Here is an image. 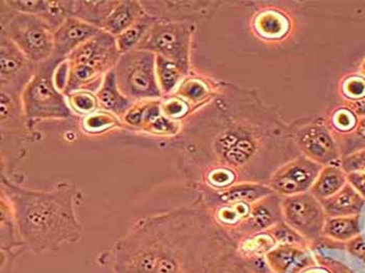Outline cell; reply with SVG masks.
Returning <instances> with one entry per match:
<instances>
[{"label":"cell","mask_w":365,"mask_h":273,"mask_svg":"<svg viewBox=\"0 0 365 273\" xmlns=\"http://www.w3.org/2000/svg\"><path fill=\"white\" fill-rule=\"evenodd\" d=\"M263 261L243 259L236 252V246H233L212 259L207 273H265L267 265L258 266Z\"/></svg>","instance_id":"23"},{"label":"cell","mask_w":365,"mask_h":273,"mask_svg":"<svg viewBox=\"0 0 365 273\" xmlns=\"http://www.w3.org/2000/svg\"><path fill=\"white\" fill-rule=\"evenodd\" d=\"M146 13L140 0H119L111 15L103 26V31L118 37L140 21Z\"/></svg>","instance_id":"19"},{"label":"cell","mask_w":365,"mask_h":273,"mask_svg":"<svg viewBox=\"0 0 365 273\" xmlns=\"http://www.w3.org/2000/svg\"><path fill=\"white\" fill-rule=\"evenodd\" d=\"M312 248L295 245H277L265 257L268 269L272 273H297L309 265L314 256Z\"/></svg>","instance_id":"18"},{"label":"cell","mask_w":365,"mask_h":273,"mask_svg":"<svg viewBox=\"0 0 365 273\" xmlns=\"http://www.w3.org/2000/svg\"><path fill=\"white\" fill-rule=\"evenodd\" d=\"M1 195L10 205L26 250L41 254L82 239L76 207L82 204L83 194L76 185L61 182L51 190H31L1 173Z\"/></svg>","instance_id":"3"},{"label":"cell","mask_w":365,"mask_h":273,"mask_svg":"<svg viewBox=\"0 0 365 273\" xmlns=\"http://www.w3.org/2000/svg\"><path fill=\"white\" fill-rule=\"evenodd\" d=\"M253 29L262 39L281 40L289 34L292 21L281 11L268 9L255 15Z\"/></svg>","instance_id":"22"},{"label":"cell","mask_w":365,"mask_h":273,"mask_svg":"<svg viewBox=\"0 0 365 273\" xmlns=\"http://www.w3.org/2000/svg\"><path fill=\"white\" fill-rule=\"evenodd\" d=\"M155 22L154 18L145 14L140 21L137 22L132 28L116 37V44L119 53L123 55V53L138 48L139 45L143 41Z\"/></svg>","instance_id":"29"},{"label":"cell","mask_w":365,"mask_h":273,"mask_svg":"<svg viewBox=\"0 0 365 273\" xmlns=\"http://www.w3.org/2000/svg\"><path fill=\"white\" fill-rule=\"evenodd\" d=\"M327 217H346V216L361 215L365 200L350 184L334 195L322 200Z\"/></svg>","instance_id":"20"},{"label":"cell","mask_w":365,"mask_h":273,"mask_svg":"<svg viewBox=\"0 0 365 273\" xmlns=\"http://www.w3.org/2000/svg\"><path fill=\"white\" fill-rule=\"evenodd\" d=\"M101 31L103 29L72 16L55 31L53 53L47 61L56 67L60 66L76 49L98 36Z\"/></svg>","instance_id":"15"},{"label":"cell","mask_w":365,"mask_h":273,"mask_svg":"<svg viewBox=\"0 0 365 273\" xmlns=\"http://www.w3.org/2000/svg\"><path fill=\"white\" fill-rule=\"evenodd\" d=\"M69 105L74 114L87 116L99 110L98 99L96 93L91 91H74L66 96Z\"/></svg>","instance_id":"32"},{"label":"cell","mask_w":365,"mask_h":273,"mask_svg":"<svg viewBox=\"0 0 365 273\" xmlns=\"http://www.w3.org/2000/svg\"><path fill=\"white\" fill-rule=\"evenodd\" d=\"M278 244L269 232H257L251 236L239 239L236 243V252L249 261L264 259L270 250Z\"/></svg>","instance_id":"26"},{"label":"cell","mask_w":365,"mask_h":273,"mask_svg":"<svg viewBox=\"0 0 365 273\" xmlns=\"http://www.w3.org/2000/svg\"><path fill=\"white\" fill-rule=\"evenodd\" d=\"M282 200L283 197L280 195L272 194L251 205L249 215L234 232L232 239L237 243L239 239L257 232H267L277 223L284 221Z\"/></svg>","instance_id":"16"},{"label":"cell","mask_w":365,"mask_h":273,"mask_svg":"<svg viewBox=\"0 0 365 273\" xmlns=\"http://www.w3.org/2000/svg\"><path fill=\"white\" fill-rule=\"evenodd\" d=\"M324 166L315 163L305 155H297L272 173L268 186L281 197L309 192Z\"/></svg>","instance_id":"13"},{"label":"cell","mask_w":365,"mask_h":273,"mask_svg":"<svg viewBox=\"0 0 365 273\" xmlns=\"http://www.w3.org/2000/svg\"><path fill=\"white\" fill-rule=\"evenodd\" d=\"M340 167L346 175L365 170V150L355 151L342 158Z\"/></svg>","instance_id":"37"},{"label":"cell","mask_w":365,"mask_h":273,"mask_svg":"<svg viewBox=\"0 0 365 273\" xmlns=\"http://www.w3.org/2000/svg\"><path fill=\"white\" fill-rule=\"evenodd\" d=\"M37 67L0 31V91L21 97Z\"/></svg>","instance_id":"12"},{"label":"cell","mask_w":365,"mask_h":273,"mask_svg":"<svg viewBox=\"0 0 365 273\" xmlns=\"http://www.w3.org/2000/svg\"><path fill=\"white\" fill-rule=\"evenodd\" d=\"M283 220L311 244L324 238L327 215L323 205L310 192L283 197Z\"/></svg>","instance_id":"10"},{"label":"cell","mask_w":365,"mask_h":273,"mask_svg":"<svg viewBox=\"0 0 365 273\" xmlns=\"http://www.w3.org/2000/svg\"><path fill=\"white\" fill-rule=\"evenodd\" d=\"M339 92L346 103L359 101L365 97V76L360 73H351L344 76L339 83Z\"/></svg>","instance_id":"33"},{"label":"cell","mask_w":365,"mask_h":273,"mask_svg":"<svg viewBox=\"0 0 365 273\" xmlns=\"http://www.w3.org/2000/svg\"><path fill=\"white\" fill-rule=\"evenodd\" d=\"M155 53L134 49L119 58L115 74L119 90L130 101H155L163 97L158 83Z\"/></svg>","instance_id":"7"},{"label":"cell","mask_w":365,"mask_h":273,"mask_svg":"<svg viewBox=\"0 0 365 273\" xmlns=\"http://www.w3.org/2000/svg\"><path fill=\"white\" fill-rule=\"evenodd\" d=\"M346 248L351 256L361 259L365 263V240L361 235L346 243Z\"/></svg>","instance_id":"39"},{"label":"cell","mask_w":365,"mask_h":273,"mask_svg":"<svg viewBox=\"0 0 365 273\" xmlns=\"http://www.w3.org/2000/svg\"><path fill=\"white\" fill-rule=\"evenodd\" d=\"M360 71L365 76V60L362 62L361 67H360Z\"/></svg>","instance_id":"42"},{"label":"cell","mask_w":365,"mask_h":273,"mask_svg":"<svg viewBox=\"0 0 365 273\" xmlns=\"http://www.w3.org/2000/svg\"><path fill=\"white\" fill-rule=\"evenodd\" d=\"M118 1L119 0H74L73 17L103 29V24L111 15Z\"/></svg>","instance_id":"25"},{"label":"cell","mask_w":365,"mask_h":273,"mask_svg":"<svg viewBox=\"0 0 365 273\" xmlns=\"http://www.w3.org/2000/svg\"><path fill=\"white\" fill-rule=\"evenodd\" d=\"M272 236L276 239L278 244L302 246L312 248L309 241L306 240L302 235L292 229L285 221L277 223L272 229L268 230Z\"/></svg>","instance_id":"35"},{"label":"cell","mask_w":365,"mask_h":273,"mask_svg":"<svg viewBox=\"0 0 365 273\" xmlns=\"http://www.w3.org/2000/svg\"><path fill=\"white\" fill-rule=\"evenodd\" d=\"M346 105H348L359 118L365 117V97L364 98L359 99V101L346 103Z\"/></svg>","instance_id":"41"},{"label":"cell","mask_w":365,"mask_h":273,"mask_svg":"<svg viewBox=\"0 0 365 273\" xmlns=\"http://www.w3.org/2000/svg\"><path fill=\"white\" fill-rule=\"evenodd\" d=\"M6 4L16 12L45 18L49 11L48 0H6Z\"/></svg>","instance_id":"36"},{"label":"cell","mask_w":365,"mask_h":273,"mask_svg":"<svg viewBox=\"0 0 365 273\" xmlns=\"http://www.w3.org/2000/svg\"><path fill=\"white\" fill-rule=\"evenodd\" d=\"M233 246L206 207H182L135 221L99 263L115 273H207L212 259Z\"/></svg>","instance_id":"2"},{"label":"cell","mask_w":365,"mask_h":273,"mask_svg":"<svg viewBox=\"0 0 365 273\" xmlns=\"http://www.w3.org/2000/svg\"><path fill=\"white\" fill-rule=\"evenodd\" d=\"M155 71L158 83L163 96L173 94L180 83L186 78V74L178 65L163 56H157L155 58Z\"/></svg>","instance_id":"28"},{"label":"cell","mask_w":365,"mask_h":273,"mask_svg":"<svg viewBox=\"0 0 365 273\" xmlns=\"http://www.w3.org/2000/svg\"><path fill=\"white\" fill-rule=\"evenodd\" d=\"M297 273H351L346 272L342 266L335 265V264L329 263L326 259H319V257H314L309 265Z\"/></svg>","instance_id":"38"},{"label":"cell","mask_w":365,"mask_h":273,"mask_svg":"<svg viewBox=\"0 0 365 273\" xmlns=\"http://www.w3.org/2000/svg\"><path fill=\"white\" fill-rule=\"evenodd\" d=\"M197 24L187 22L155 21L138 48L163 56L191 73V46Z\"/></svg>","instance_id":"8"},{"label":"cell","mask_w":365,"mask_h":273,"mask_svg":"<svg viewBox=\"0 0 365 273\" xmlns=\"http://www.w3.org/2000/svg\"><path fill=\"white\" fill-rule=\"evenodd\" d=\"M274 193L267 182H240L220 192L205 193V207L217 205H253Z\"/></svg>","instance_id":"17"},{"label":"cell","mask_w":365,"mask_h":273,"mask_svg":"<svg viewBox=\"0 0 365 273\" xmlns=\"http://www.w3.org/2000/svg\"><path fill=\"white\" fill-rule=\"evenodd\" d=\"M360 235H361L360 215L327 217L323 232L324 238L346 244Z\"/></svg>","instance_id":"27"},{"label":"cell","mask_w":365,"mask_h":273,"mask_svg":"<svg viewBox=\"0 0 365 273\" xmlns=\"http://www.w3.org/2000/svg\"><path fill=\"white\" fill-rule=\"evenodd\" d=\"M175 145L187 168L200 175L214 168L232 171L241 182H252L251 166L272 150V144L294 141L292 126L281 124L251 92L218 83L208 103L182 121Z\"/></svg>","instance_id":"1"},{"label":"cell","mask_w":365,"mask_h":273,"mask_svg":"<svg viewBox=\"0 0 365 273\" xmlns=\"http://www.w3.org/2000/svg\"><path fill=\"white\" fill-rule=\"evenodd\" d=\"M348 184V175L340 165L324 166L310 189V193L322 202L336 194Z\"/></svg>","instance_id":"24"},{"label":"cell","mask_w":365,"mask_h":273,"mask_svg":"<svg viewBox=\"0 0 365 273\" xmlns=\"http://www.w3.org/2000/svg\"><path fill=\"white\" fill-rule=\"evenodd\" d=\"M0 31L34 64L40 65L51 58L55 46V31L39 16L16 12L0 0Z\"/></svg>","instance_id":"6"},{"label":"cell","mask_w":365,"mask_h":273,"mask_svg":"<svg viewBox=\"0 0 365 273\" xmlns=\"http://www.w3.org/2000/svg\"><path fill=\"white\" fill-rule=\"evenodd\" d=\"M82 124L84 132L89 134H98L110 128L123 126V123L114 114L98 110V112L84 116Z\"/></svg>","instance_id":"31"},{"label":"cell","mask_w":365,"mask_h":273,"mask_svg":"<svg viewBox=\"0 0 365 273\" xmlns=\"http://www.w3.org/2000/svg\"><path fill=\"white\" fill-rule=\"evenodd\" d=\"M335 137L341 151L342 158L355 151L365 150V117L359 119L357 128L351 134Z\"/></svg>","instance_id":"34"},{"label":"cell","mask_w":365,"mask_h":273,"mask_svg":"<svg viewBox=\"0 0 365 273\" xmlns=\"http://www.w3.org/2000/svg\"><path fill=\"white\" fill-rule=\"evenodd\" d=\"M96 96L98 99L99 110L111 113L118 118L123 119L130 108L134 105V101L123 96L119 90L114 68L110 70L105 76V80L96 92Z\"/></svg>","instance_id":"21"},{"label":"cell","mask_w":365,"mask_h":273,"mask_svg":"<svg viewBox=\"0 0 365 273\" xmlns=\"http://www.w3.org/2000/svg\"><path fill=\"white\" fill-rule=\"evenodd\" d=\"M146 14L155 21L197 24L211 19L224 2L210 0H140Z\"/></svg>","instance_id":"11"},{"label":"cell","mask_w":365,"mask_h":273,"mask_svg":"<svg viewBox=\"0 0 365 273\" xmlns=\"http://www.w3.org/2000/svg\"><path fill=\"white\" fill-rule=\"evenodd\" d=\"M58 67L49 61L38 65L35 76L22 93L21 101L26 123L31 132L45 120H68L76 116L67 97L56 83Z\"/></svg>","instance_id":"5"},{"label":"cell","mask_w":365,"mask_h":273,"mask_svg":"<svg viewBox=\"0 0 365 273\" xmlns=\"http://www.w3.org/2000/svg\"><path fill=\"white\" fill-rule=\"evenodd\" d=\"M0 123H1V144L6 148H17L21 153L22 141H29L36 133L29 130L22 107L21 97L0 91Z\"/></svg>","instance_id":"14"},{"label":"cell","mask_w":365,"mask_h":273,"mask_svg":"<svg viewBox=\"0 0 365 273\" xmlns=\"http://www.w3.org/2000/svg\"><path fill=\"white\" fill-rule=\"evenodd\" d=\"M348 182L365 200V170L349 173Z\"/></svg>","instance_id":"40"},{"label":"cell","mask_w":365,"mask_h":273,"mask_svg":"<svg viewBox=\"0 0 365 273\" xmlns=\"http://www.w3.org/2000/svg\"><path fill=\"white\" fill-rule=\"evenodd\" d=\"M120 56L116 38L101 31L81 45L56 68V86L65 96L81 90L96 93L108 72L116 66Z\"/></svg>","instance_id":"4"},{"label":"cell","mask_w":365,"mask_h":273,"mask_svg":"<svg viewBox=\"0 0 365 273\" xmlns=\"http://www.w3.org/2000/svg\"><path fill=\"white\" fill-rule=\"evenodd\" d=\"M292 136L299 153L315 163L322 166L341 163L336 137L321 119L292 126Z\"/></svg>","instance_id":"9"},{"label":"cell","mask_w":365,"mask_h":273,"mask_svg":"<svg viewBox=\"0 0 365 273\" xmlns=\"http://www.w3.org/2000/svg\"><path fill=\"white\" fill-rule=\"evenodd\" d=\"M359 117L348 107L341 105L331 113L329 116V128L336 136L351 134L357 128Z\"/></svg>","instance_id":"30"}]
</instances>
